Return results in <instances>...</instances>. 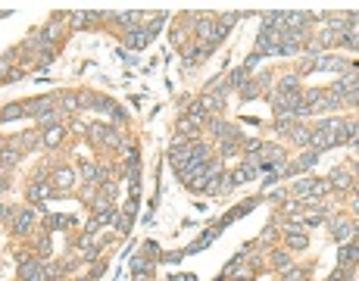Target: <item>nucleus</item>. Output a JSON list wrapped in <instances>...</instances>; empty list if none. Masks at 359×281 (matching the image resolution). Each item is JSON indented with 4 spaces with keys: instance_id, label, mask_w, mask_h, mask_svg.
Returning <instances> with one entry per match:
<instances>
[{
    "instance_id": "nucleus-1",
    "label": "nucleus",
    "mask_w": 359,
    "mask_h": 281,
    "mask_svg": "<svg viewBox=\"0 0 359 281\" xmlns=\"http://www.w3.org/2000/svg\"><path fill=\"white\" fill-rule=\"evenodd\" d=\"M91 131H94V141L97 144H106V147H113V150L122 147V134L116 128H109V125H94Z\"/></svg>"
},
{
    "instance_id": "nucleus-2",
    "label": "nucleus",
    "mask_w": 359,
    "mask_h": 281,
    "mask_svg": "<svg viewBox=\"0 0 359 281\" xmlns=\"http://www.w3.org/2000/svg\"><path fill=\"white\" fill-rule=\"evenodd\" d=\"M50 181H53V187L63 194V191H72L78 178H75V172H72L69 166H59V169H53V178H50Z\"/></svg>"
},
{
    "instance_id": "nucleus-3",
    "label": "nucleus",
    "mask_w": 359,
    "mask_h": 281,
    "mask_svg": "<svg viewBox=\"0 0 359 281\" xmlns=\"http://www.w3.org/2000/svg\"><path fill=\"white\" fill-rule=\"evenodd\" d=\"M19 275H22V281H47V269L41 266L38 259H25Z\"/></svg>"
},
{
    "instance_id": "nucleus-4",
    "label": "nucleus",
    "mask_w": 359,
    "mask_h": 281,
    "mask_svg": "<svg viewBox=\"0 0 359 281\" xmlns=\"http://www.w3.org/2000/svg\"><path fill=\"white\" fill-rule=\"evenodd\" d=\"M150 31L147 28H128V38H125V44L131 47V50H141V47H147L150 44Z\"/></svg>"
},
{
    "instance_id": "nucleus-5",
    "label": "nucleus",
    "mask_w": 359,
    "mask_h": 281,
    "mask_svg": "<svg viewBox=\"0 0 359 281\" xmlns=\"http://www.w3.org/2000/svg\"><path fill=\"white\" fill-rule=\"evenodd\" d=\"M25 106V116H44V113H50V106H53V100L50 97H38V100H28V103H22Z\"/></svg>"
},
{
    "instance_id": "nucleus-6",
    "label": "nucleus",
    "mask_w": 359,
    "mask_h": 281,
    "mask_svg": "<svg viewBox=\"0 0 359 281\" xmlns=\"http://www.w3.org/2000/svg\"><path fill=\"white\" fill-rule=\"evenodd\" d=\"M50 194H53V187H50V181H31V184H28V200H35V203L47 200Z\"/></svg>"
},
{
    "instance_id": "nucleus-7",
    "label": "nucleus",
    "mask_w": 359,
    "mask_h": 281,
    "mask_svg": "<svg viewBox=\"0 0 359 281\" xmlns=\"http://www.w3.org/2000/svg\"><path fill=\"white\" fill-rule=\"evenodd\" d=\"M31 219H35V212H31V209H19V212H16V222H13V231L25 234L31 228Z\"/></svg>"
},
{
    "instance_id": "nucleus-8",
    "label": "nucleus",
    "mask_w": 359,
    "mask_h": 281,
    "mask_svg": "<svg viewBox=\"0 0 359 281\" xmlns=\"http://www.w3.org/2000/svg\"><path fill=\"white\" fill-rule=\"evenodd\" d=\"M315 159H319V153H303V156L300 159H297V163L294 166H290V169H284V175H297V172H303V169H309V166H315Z\"/></svg>"
},
{
    "instance_id": "nucleus-9",
    "label": "nucleus",
    "mask_w": 359,
    "mask_h": 281,
    "mask_svg": "<svg viewBox=\"0 0 359 281\" xmlns=\"http://www.w3.org/2000/svg\"><path fill=\"white\" fill-rule=\"evenodd\" d=\"M63 128L59 125H50V128H44V134H41V141H44V147H56L59 141H63Z\"/></svg>"
},
{
    "instance_id": "nucleus-10",
    "label": "nucleus",
    "mask_w": 359,
    "mask_h": 281,
    "mask_svg": "<svg viewBox=\"0 0 359 281\" xmlns=\"http://www.w3.org/2000/svg\"><path fill=\"white\" fill-rule=\"evenodd\" d=\"M253 175H256V169H253V166H241L237 172H231V175H228V181H231V187H234V184H244V181H250Z\"/></svg>"
},
{
    "instance_id": "nucleus-11",
    "label": "nucleus",
    "mask_w": 359,
    "mask_h": 281,
    "mask_svg": "<svg viewBox=\"0 0 359 281\" xmlns=\"http://www.w3.org/2000/svg\"><path fill=\"white\" fill-rule=\"evenodd\" d=\"M69 225H75L72 216H47V219H44V228H47V231H53V228H69Z\"/></svg>"
},
{
    "instance_id": "nucleus-12",
    "label": "nucleus",
    "mask_w": 359,
    "mask_h": 281,
    "mask_svg": "<svg viewBox=\"0 0 359 281\" xmlns=\"http://www.w3.org/2000/svg\"><path fill=\"white\" fill-rule=\"evenodd\" d=\"M200 106L212 109V113H216V109H222V94H219V91H206V94L200 97Z\"/></svg>"
},
{
    "instance_id": "nucleus-13",
    "label": "nucleus",
    "mask_w": 359,
    "mask_h": 281,
    "mask_svg": "<svg viewBox=\"0 0 359 281\" xmlns=\"http://www.w3.org/2000/svg\"><path fill=\"white\" fill-rule=\"evenodd\" d=\"M337 262H340V266H353V262H356V241H350V247H340V256H337Z\"/></svg>"
},
{
    "instance_id": "nucleus-14",
    "label": "nucleus",
    "mask_w": 359,
    "mask_h": 281,
    "mask_svg": "<svg viewBox=\"0 0 359 281\" xmlns=\"http://www.w3.org/2000/svg\"><path fill=\"white\" fill-rule=\"evenodd\" d=\"M331 187H353V175H347L344 169H337V172H331Z\"/></svg>"
},
{
    "instance_id": "nucleus-15",
    "label": "nucleus",
    "mask_w": 359,
    "mask_h": 281,
    "mask_svg": "<svg viewBox=\"0 0 359 281\" xmlns=\"http://www.w3.org/2000/svg\"><path fill=\"white\" fill-rule=\"evenodd\" d=\"M19 116H25V106L22 103H10L0 113V122H13V119H19Z\"/></svg>"
},
{
    "instance_id": "nucleus-16",
    "label": "nucleus",
    "mask_w": 359,
    "mask_h": 281,
    "mask_svg": "<svg viewBox=\"0 0 359 281\" xmlns=\"http://www.w3.org/2000/svg\"><path fill=\"white\" fill-rule=\"evenodd\" d=\"M353 231H356L353 222H337V225H334V237H337V241H347V237L353 241Z\"/></svg>"
},
{
    "instance_id": "nucleus-17",
    "label": "nucleus",
    "mask_w": 359,
    "mask_h": 281,
    "mask_svg": "<svg viewBox=\"0 0 359 281\" xmlns=\"http://www.w3.org/2000/svg\"><path fill=\"white\" fill-rule=\"evenodd\" d=\"M328 191H331V181H328V178H312V187H309L312 197H319V194H328Z\"/></svg>"
},
{
    "instance_id": "nucleus-18",
    "label": "nucleus",
    "mask_w": 359,
    "mask_h": 281,
    "mask_svg": "<svg viewBox=\"0 0 359 281\" xmlns=\"http://www.w3.org/2000/svg\"><path fill=\"white\" fill-rule=\"evenodd\" d=\"M287 244L297 247V250H303V247H306V234H297V228H290V231H287Z\"/></svg>"
},
{
    "instance_id": "nucleus-19",
    "label": "nucleus",
    "mask_w": 359,
    "mask_h": 281,
    "mask_svg": "<svg viewBox=\"0 0 359 281\" xmlns=\"http://www.w3.org/2000/svg\"><path fill=\"white\" fill-rule=\"evenodd\" d=\"M81 175H84V181H88V184H94L100 178V172H97V166H94V163H84L81 166Z\"/></svg>"
},
{
    "instance_id": "nucleus-20",
    "label": "nucleus",
    "mask_w": 359,
    "mask_h": 281,
    "mask_svg": "<svg viewBox=\"0 0 359 281\" xmlns=\"http://www.w3.org/2000/svg\"><path fill=\"white\" fill-rule=\"evenodd\" d=\"M272 266H275L278 272H287L290 269V256L287 253H275V256H272Z\"/></svg>"
},
{
    "instance_id": "nucleus-21",
    "label": "nucleus",
    "mask_w": 359,
    "mask_h": 281,
    "mask_svg": "<svg viewBox=\"0 0 359 281\" xmlns=\"http://www.w3.org/2000/svg\"><path fill=\"white\" fill-rule=\"evenodd\" d=\"M309 187H312V178H300V181H294V194L297 197H306Z\"/></svg>"
},
{
    "instance_id": "nucleus-22",
    "label": "nucleus",
    "mask_w": 359,
    "mask_h": 281,
    "mask_svg": "<svg viewBox=\"0 0 359 281\" xmlns=\"http://www.w3.org/2000/svg\"><path fill=\"white\" fill-rule=\"evenodd\" d=\"M290 131H294V141H297V144H303V147L309 144V128H303V125H294Z\"/></svg>"
},
{
    "instance_id": "nucleus-23",
    "label": "nucleus",
    "mask_w": 359,
    "mask_h": 281,
    "mask_svg": "<svg viewBox=\"0 0 359 281\" xmlns=\"http://www.w3.org/2000/svg\"><path fill=\"white\" fill-rule=\"evenodd\" d=\"M278 91H281V94L297 91V75H284V78H281V84H278Z\"/></svg>"
},
{
    "instance_id": "nucleus-24",
    "label": "nucleus",
    "mask_w": 359,
    "mask_h": 281,
    "mask_svg": "<svg viewBox=\"0 0 359 281\" xmlns=\"http://www.w3.org/2000/svg\"><path fill=\"white\" fill-rule=\"evenodd\" d=\"M16 159H19V150L10 147V150H3V159H0V169H6V166H13Z\"/></svg>"
},
{
    "instance_id": "nucleus-25",
    "label": "nucleus",
    "mask_w": 359,
    "mask_h": 281,
    "mask_svg": "<svg viewBox=\"0 0 359 281\" xmlns=\"http://www.w3.org/2000/svg\"><path fill=\"white\" fill-rule=\"evenodd\" d=\"M116 228H119L122 234H128V228H131V212H122V216L116 219Z\"/></svg>"
},
{
    "instance_id": "nucleus-26",
    "label": "nucleus",
    "mask_w": 359,
    "mask_h": 281,
    "mask_svg": "<svg viewBox=\"0 0 359 281\" xmlns=\"http://www.w3.org/2000/svg\"><path fill=\"white\" fill-rule=\"evenodd\" d=\"M244 78H247V69H237V72H231V78H228V88H241V84H244Z\"/></svg>"
},
{
    "instance_id": "nucleus-27",
    "label": "nucleus",
    "mask_w": 359,
    "mask_h": 281,
    "mask_svg": "<svg viewBox=\"0 0 359 281\" xmlns=\"http://www.w3.org/2000/svg\"><path fill=\"white\" fill-rule=\"evenodd\" d=\"M94 244H97V237H94V234H84L81 241H78V250H81V253H91Z\"/></svg>"
},
{
    "instance_id": "nucleus-28",
    "label": "nucleus",
    "mask_w": 359,
    "mask_h": 281,
    "mask_svg": "<svg viewBox=\"0 0 359 281\" xmlns=\"http://www.w3.org/2000/svg\"><path fill=\"white\" fill-rule=\"evenodd\" d=\"M35 141H38V138L28 131V134H19V138H16L13 144H16V147H35Z\"/></svg>"
},
{
    "instance_id": "nucleus-29",
    "label": "nucleus",
    "mask_w": 359,
    "mask_h": 281,
    "mask_svg": "<svg viewBox=\"0 0 359 281\" xmlns=\"http://www.w3.org/2000/svg\"><path fill=\"white\" fill-rule=\"evenodd\" d=\"M194 128H197V122H191V119H181V122H178V131H181V138L194 134Z\"/></svg>"
},
{
    "instance_id": "nucleus-30",
    "label": "nucleus",
    "mask_w": 359,
    "mask_h": 281,
    "mask_svg": "<svg viewBox=\"0 0 359 281\" xmlns=\"http://www.w3.org/2000/svg\"><path fill=\"white\" fill-rule=\"evenodd\" d=\"M59 103H63L59 109H75V106H78V97H72V94H63V97H59Z\"/></svg>"
},
{
    "instance_id": "nucleus-31",
    "label": "nucleus",
    "mask_w": 359,
    "mask_h": 281,
    "mask_svg": "<svg viewBox=\"0 0 359 281\" xmlns=\"http://www.w3.org/2000/svg\"><path fill=\"white\" fill-rule=\"evenodd\" d=\"M203 119H206V109H203L200 103L191 106V122H203Z\"/></svg>"
},
{
    "instance_id": "nucleus-32",
    "label": "nucleus",
    "mask_w": 359,
    "mask_h": 281,
    "mask_svg": "<svg viewBox=\"0 0 359 281\" xmlns=\"http://www.w3.org/2000/svg\"><path fill=\"white\" fill-rule=\"evenodd\" d=\"M91 19H97V16H88V13H78V16H72V25L75 28H81L84 22H91Z\"/></svg>"
},
{
    "instance_id": "nucleus-33",
    "label": "nucleus",
    "mask_w": 359,
    "mask_h": 281,
    "mask_svg": "<svg viewBox=\"0 0 359 281\" xmlns=\"http://www.w3.org/2000/svg\"><path fill=\"white\" fill-rule=\"evenodd\" d=\"M256 91H259V88H256V84H241V97H256Z\"/></svg>"
},
{
    "instance_id": "nucleus-34",
    "label": "nucleus",
    "mask_w": 359,
    "mask_h": 281,
    "mask_svg": "<svg viewBox=\"0 0 359 281\" xmlns=\"http://www.w3.org/2000/svg\"><path fill=\"white\" fill-rule=\"evenodd\" d=\"M328 281H347V269H344V266H337L334 272H331V278H328Z\"/></svg>"
},
{
    "instance_id": "nucleus-35",
    "label": "nucleus",
    "mask_w": 359,
    "mask_h": 281,
    "mask_svg": "<svg viewBox=\"0 0 359 281\" xmlns=\"http://www.w3.org/2000/svg\"><path fill=\"white\" fill-rule=\"evenodd\" d=\"M131 269H134V275H138V272H147V259H144V256H138V259L131 262Z\"/></svg>"
},
{
    "instance_id": "nucleus-36",
    "label": "nucleus",
    "mask_w": 359,
    "mask_h": 281,
    "mask_svg": "<svg viewBox=\"0 0 359 281\" xmlns=\"http://www.w3.org/2000/svg\"><path fill=\"white\" fill-rule=\"evenodd\" d=\"M159 259H166V262H178V259H181V253H178V250H169V253H162Z\"/></svg>"
},
{
    "instance_id": "nucleus-37",
    "label": "nucleus",
    "mask_w": 359,
    "mask_h": 281,
    "mask_svg": "<svg viewBox=\"0 0 359 281\" xmlns=\"http://www.w3.org/2000/svg\"><path fill=\"white\" fill-rule=\"evenodd\" d=\"M306 225H322V216H319V212H312V216H306Z\"/></svg>"
},
{
    "instance_id": "nucleus-38",
    "label": "nucleus",
    "mask_w": 359,
    "mask_h": 281,
    "mask_svg": "<svg viewBox=\"0 0 359 281\" xmlns=\"http://www.w3.org/2000/svg\"><path fill=\"white\" fill-rule=\"evenodd\" d=\"M287 281H303V272H294V269H287Z\"/></svg>"
},
{
    "instance_id": "nucleus-39",
    "label": "nucleus",
    "mask_w": 359,
    "mask_h": 281,
    "mask_svg": "<svg viewBox=\"0 0 359 281\" xmlns=\"http://www.w3.org/2000/svg\"><path fill=\"white\" fill-rule=\"evenodd\" d=\"M169 281H197V278H194V275H172Z\"/></svg>"
},
{
    "instance_id": "nucleus-40",
    "label": "nucleus",
    "mask_w": 359,
    "mask_h": 281,
    "mask_svg": "<svg viewBox=\"0 0 359 281\" xmlns=\"http://www.w3.org/2000/svg\"><path fill=\"white\" fill-rule=\"evenodd\" d=\"M13 212H10V206H3V203H0V219H10Z\"/></svg>"
},
{
    "instance_id": "nucleus-41",
    "label": "nucleus",
    "mask_w": 359,
    "mask_h": 281,
    "mask_svg": "<svg viewBox=\"0 0 359 281\" xmlns=\"http://www.w3.org/2000/svg\"><path fill=\"white\" fill-rule=\"evenodd\" d=\"M6 187H10V181H6V178H0V194H3Z\"/></svg>"
},
{
    "instance_id": "nucleus-42",
    "label": "nucleus",
    "mask_w": 359,
    "mask_h": 281,
    "mask_svg": "<svg viewBox=\"0 0 359 281\" xmlns=\"http://www.w3.org/2000/svg\"><path fill=\"white\" fill-rule=\"evenodd\" d=\"M134 281H147V275H144V272H138V275H134Z\"/></svg>"
},
{
    "instance_id": "nucleus-43",
    "label": "nucleus",
    "mask_w": 359,
    "mask_h": 281,
    "mask_svg": "<svg viewBox=\"0 0 359 281\" xmlns=\"http://www.w3.org/2000/svg\"><path fill=\"white\" fill-rule=\"evenodd\" d=\"M81 281H91V278H81Z\"/></svg>"
}]
</instances>
